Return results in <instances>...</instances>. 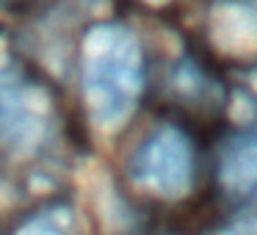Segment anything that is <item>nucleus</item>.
<instances>
[{
	"instance_id": "39448f33",
	"label": "nucleus",
	"mask_w": 257,
	"mask_h": 235,
	"mask_svg": "<svg viewBox=\"0 0 257 235\" xmlns=\"http://www.w3.org/2000/svg\"><path fill=\"white\" fill-rule=\"evenodd\" d=\"M221 183L235 194L257 196V130L235 139L224 150Z\"/></svg>"
},
{
	"instance_id": "7ed1b4c3",
	"label": "nucleus",
	"mask_w": 257,
	"mask_h": 235,
	"mask_svg": "<svg viewBox=\"0 0 257 235\" xmlns=\"http://www.w3.org/2000/svg\"><path fill=\"white\" fill-rule=\"evenodd\" d=\"M47 128V100L17 72L0 69V144L28 150Z\"/></svg>"
},
{
	"instance_id": "6e6552de",
	"label": "nucleus",
	"mask_w": 257,
	"mask_h": 235,
	"mask_svg": "<svg viewBox=\"0 0 257 235\" xmlns=\"http://www.w3.org/2000/svg\"><path fill=\"white\" fill-rule=\"evenodd\" d=\"M152 3H161V0H152Z\"/></svg>"
},
{
	"instance_id": "423d86ee",
	"label": "nucleus",
	"mask_w": 257,
	"mask_h": 235,
	"mask_svg": "<svg viewBox=\"0 0 257 235\" xmlns=\"http://www.w3.org/2000/svg\"><path fill=\"white\" fill-rule=\"evenodd\" d=\"M14 235H75V216L69 207H47L28 218Z\"/></svg>"
},
{
	"instance_id": "f03ea898",
	"label": "nucleus",
	"mask_w": 257,
	"mask_h": 235,
	"mask_svg": "<svg viewBox=\"0 0 257 235\" xmlns=\"http://www.w3.org/2000/svg\"><path fill=\"white\" fill-rule=\"evenodd\" d=\"M127 169L141 191L161 199H180L194 185V147L183 130L163 125L133 152Z\"/></svg>"
},
{
	"instance_id": "f257e3e1",
	"label": "nucleus",
	"mask_w": 257,
	"mask_h": 235,
	"mask_svg": "<svg viewBox=\"0 0 257 235\" xmlns=\"http://www.w3.org/2000/svg\"><path fill=\"white\" fill-rule=\"evenodd\" d=\"M144 91V53L122 25H97L83 39V97L102 130H119Z\"/></svg>"
},
{
	"instance_id": "20e7f679",
	"label": "nucleus",
	"mask_w": 257,
	"mask_h": 235,
	"mask_svg": "<svg viewBox=\"0 0 257 235\" xmlns=\"http://www.w3.org/2000/svg\"><path fill=\"white\" fill-rule=\"evenodd\" d=\"M207 34L218 53L232 58L257 56V0H216Z\"/></svg>"
},
{
	"instance_id": "0eeeda50",
	"label": "nucleus",
	"mask_w": 257,
	"mask_h": 235,
	"mask_svg": "<svg viewBox=\"0 0 257 235\" xmlns=\"http://www.w3.org/2000/svg\"><path fill=\"white\" fill-rule=\"evenodd\" d=\"M224 235H257V216H243V218H235Z\"/></svg>"
}]
</instances>
